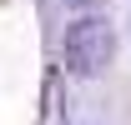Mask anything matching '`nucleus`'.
I'll return each instance as SVG.
<instances>
[{
    "mask_svg": "<svg viewBox=\"0 0 131 125\" xmlns=\"http://www.w3.org/2000/svg\"><path fill=\"white\" fill-rule=\"evenodd\" d=\"M116 55V30L111 20L101 15H81L71 20V30H66V65L76 70V75H101Z\"/></svg>",
    "mask_w": 131,
    "mask_h": 125,
    "instance_id": "obj_1",
    "label": "nucleus"
},
{
    "mask_svg": "<svg viewBox=\"0 0 131 125\" xmlns=\"http://www.w3.org/2000/svg\"><path fill=\"white\" fill-rule=\"evenodd\" d=\"M66 5H96V0H66Z\"/></svg>",
    "mask_w": 131,
    "mask_h": 125,
    "instance_id": "obj_2",
    "label": "nucleus"
}]
</instances>
